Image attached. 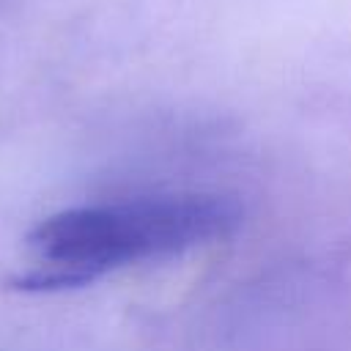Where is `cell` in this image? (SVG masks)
<instances>
[{
    "label": "cell",
    "instance_id": "obj_1",
    "mask_svg": "<svg viewBox=\"0 0 351 351\" xmlns=\"http://www.w3.org/2000/svg\"><path fill=\"white\" fill-rule=\"evenodd\" d=\"M241 219V203L217 192L148 195L66 208L27 233V269L8 285L27 293L80 288L121 266L222 241L239 230Z\"/></svg>",
    "mask_w": 351,
    "mask_h": 351
}]
</instances>
